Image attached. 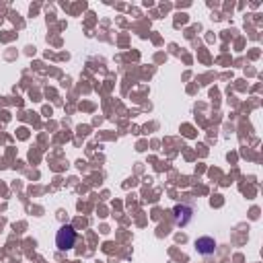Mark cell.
I'll return each instance as SVG.
<instances>
[{"label":"cell","mask_w":263,"mask_h":263,"mask_svg":"<svg viewBox=\"0 0 263 263\" xmlns=\"http://www.w3.org/2000/svg\"><path fill=\"white\" fill-rule=\"evenodd\" d=\"M74 243H76V231H74L70 224L62 226V229L58 231V235H56V245H58V249H60V251H68V249L74 247Z\"/></svg>","instance_id":"obj_1"},{"label":"cell","mask_w":263,"mask_h":263,"mask_svg":"<svg viewBox=\"0 0 263 263\" xmlns=\"http://www.w3.org/2000/svg\"><path fill=\"white\" fill-rule=\"evenodd\" d=\"M196 249H198V253H202V255H214L216 243H214V239H210V237H202V239L196 241Z\"/></svg>","instance_id":"obj_3"},{"label":"cell","mask_w":263,"mask_h":263,"mask_svg":"<svg viewBox=\"0 0 263 263\" xmlns=\"http://www.w3.org/2000/svg\"><path fill=\"white\" fill-rule=\"evenodd\" d=\"M173 214H175V224L177 226H185L189 220H191V214H194V210H191L189 206H175L173 210Z\"/></svg>","instance_id":"obj_2"}]
</instances>
